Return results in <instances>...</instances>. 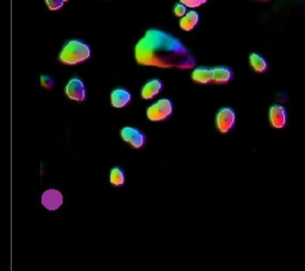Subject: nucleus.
Returning <instances> with one entry per match:
<instances>
[{
  "label": "nucleus",
  "mask_w": 305,
  "mask_h": 271,
  "mask_svg": "<svg viewBox=\"0 0 305 271\" xmlns=\"http://www.w3.org/2000/svg\"><path fill=\"white\" fill-rule=\"evenodd\" d=\"M135 57L139 65L161 68H193L196 61L189 49L167 32L150 29L135 47Z\"/></svg>",
  "instance_id": "1"
},
{
  "label": "nucleus",
  "mask_w": 305,
  "mask_h": 271,
  "mask_svg": "<svg viewBox=\"0 0 305 271\" xmlns=\"http://www.w3.org/2000/svg\"><path fill=\"white\" fill-rule=\"evenodd\" d=\"M91 55V49L86 43L79 40H72L60 54V60L66 65H76L87 60Z\"/></svg>",
  "instance_id": "2"
},
{
  "label": "nucleus",
  "mask_w": 305,
  "mask_h": 271,
  "mask_svg": "<svg viewBox=\"0 0 305 271\" xmlns=\"http://www.w3.org/2000/svg\"><path fill=\"white\" fill-rule=\"evenodd\" d=\"M172 112H173L172 102L164 98V100L157 101L156 103L150 105L147 110V116L150 121H162L170 117Z\"/></svg>",
  "instance_id": "3"
},
{
  "label": "nucleus",
  "mask_w": 305,
  "mask_h": 271,
  "mask_svg": "<svg viewBox=\"0 0 305 271\" xmlns=\"http://www.w3.org/2000/svg\"><path fill=\"white\" fill-rule=\"evenodd\" d=\"M235 121H236V115H235L234 110L230 108H223L217 113L216 123H217V128L220 133L227 134L233 129Z\"/></svg>",
  "instance_id": "4"
},
{
  "label": "nucleus",
  "mask_w": 305,
  "mask_h": 271,
  "mask_svg": "<svg viewBox=\"0 0 305 271\" xmlns=\"http://www.w3.org/2000/svg\"><path fill=\"white\" fill-rule=\"evenodd\" d=\"M66 93H67L68 98H71L73 101L83 102L86 98V89L84 85L83 80L79 78H73L69 80L67 86H66Z\"/></svg>",
  "instance_id": "5"
},
{
  "label": "nucleus",
  "mask_w": 305,
  "mask_h": 271,
  "mask_svg": "<svg viewBox=\"0 0 305 271\" xmlns=\"http://www.w3.org/2000/svg\"><path fill=\"white\" fill-rule=\"evenodd\" d=\"M41 202L43 207L48 210H56L62 206L64 203V196L58 190L49 189L43 192Z\"/></svg>",
  "instance_id": "6"
},
{
  "label": "nucleus",
  "mask_w": 305,
  "mask_h": 271,
  "mask_svg": "<svg viewBox=\"0 0 305 271\" xmlns=\"http://www.w3.org/2000/svg\"><path fill=\"white\" fill-rule=\"evenodd\" d=\"M123 140L131 145L134 148H141L146 142V137L142 131L132 127H126L120 131Z\"/></svg>",
  "instance_id": "7"
},
{
  "label": "nucleus",
  "mask_w": 305,
  "mask_h": 271,
  "mask_svg": "<svg viewBox=\"0 0 305 271\" xmlns=\"http://www.w3.org/2000/svg\"><path fill=\"white\" fill-rule=\"evenodd\" d=\"M270 120L274 128H284L288 122V112L281 105H273L270 109Z\"/></svg>",
  "instance_id": "8"
},
{
  "label": "nucleus",
  "mask_w": 305,
  "mask_h": 271,
  "mask_svg": "<svg viewBox=\"0 0 305 271\" xmlns=\"http://www.w3.org/2000/svg\"><path fill=\"white\" fill-rule=\"evenodd\" d=\"M131 101V93L126 89H116L111 93V103L115 108H123L129 104Z\"/></svg>",
  "instance_id": "9"
},
{
  "label": "nucleus",
  "mask_w": 305,
  "mask_h": 271,
  "mask_svg": "<svg viewBox=\"0 0 305 271\" xmlns=\"http://www.w3.org/2000/svg\"><path fill=\"white\" fill-rule=\"evenodd\" d=\"M161 90H162V83H161V80L153 79L143 86L142 97L145 98V100H152L156 94L160 93Z\"/></svg>",
  "instance_id": "10"
},
{
  "label": "nucleus",
  "mask_w": 305,
  "mask_h": 271,
  "mask_svg": "<svg viewBox=\"0 0 305 271\" xmlns=\"http://www.w3.org/2000/svg\"><path fill=\"white\" fill-rule=\"evenodd\" d=\"M192 79L199 84H208L214 82V68L199 67L192 73Z\"/></svg>",
  "instance_id": "11"
},
{
  "label": "nucleus",
  "mask_w": 305,
  "mask_h": 271,
  "mask_svg": "<svg viewBox=\"0 0 305 271\" xmlns=\"http://www.w3.org/2000/svg\"><path fill=\"white\" fill-rule=\"evenodd\" d=\"M198 20H199V16H198L196 11H190V12H187L185 16L181 18V21H180V27H181L182 30L190 31L196 27Z\"/></svg>",
  "instance_id": "12"
},
{
  "label": "nucleus",
  "mask_w": 305,
  "mask_h": 271,
  "mask_svg": "<svg viewBox=\"0 0 305 271\" xmlns=\"http://www.w3.org/2000/svg\"><path fill=\"white\" fill-rule=\"evenodd\" d=\"M233 78V72L228 67H216L214 68V82L224 84L230 82Z\"/></svg>",
  "instance_id": "13"
},
{
  "label": "nucleus",
  "mask_w": 305,
  "mask_h": 271,
  "mask_svg": "<svg viewBox=\"0 0 305 271\" xmlns=\"http://www.w3.org/2000/svg\"><path fill=\"white\" fill-rule=\"evenodd\" d=\"M110 182L111 184L115 186L123 185L124 182H126V176H124V172L120 167H113L111 170V173H110Z\"/></svg>",
  "instance_id": "14"
},
{
  "label": "nucleus",
  "mask_w": 305,
  "mask_h": 271,
  "mask_svg": "<svg viewBox=\"0 0 305 271\" xmlns=\"http://www.w3.org/2000/svg\"><path fill=\"white\" fill-rule=\"evenodd\" d=\"M251 64L256 72H265L268 67L266 60L262 56H260L259 54L251 55Z\"/></svg>",
  "instance_id": "15"
},
{
  "label": "nucleus",
  "mask_w": 305,
  "mask_h": 271,
  "mask_svg": "<svg viewBox=\"0 0 305 271\" xmlns=\"http://www.w3.org/2000/svg\"><path fill=\"white\" fill-rule=\"evenodd\" d=\"M47 5L50 10H58L64 5V0H46Z\"/></svg>",
  "instance_id": "16"
},
{
  "label": "nucleus",
  "mask_w": 305,
  "mask_h": 271,
  "mask_svg": "<svg viewBox=\"0 0 305 271\" xmlns=\"http://www.w3.org/2000/svg\"><path fill=\"white\" fill-rule=\"evenodd\" d=\"M180 2L187 7H198L203 5L204 3H207V0H180Z\"/></svg>",
  "instance_id": "17"
},
{
  "label": "nucleus",
  "mask_w": 305,
  "mask_h": 271,
  "mask_svg": "<svg viewBox=\"0 0 305 271\" xmlns=\"http://www.w3.org/2000/svg\"><path fill=\"white\" fill-rule=\"evenodd\" d=\"M41 84L43 87H46V89H51V87L54 86V80L50 78V76L48 75H42L41 76Z\"/></svg>",
  "instance_id": "18"
},
{
  "label": "nucleus",
  "mask_w": 305,
  "mask_h": 271,
  "mask_svg": "<svg viewBox=\"0 0 305 271\" xmlns=\"http://www.w3.org/2000/svg\"><path fill=\"white\" fill-rule=\"evenodd\" d=\"M186 5H184V4L181 3V4H179V5H176L175 6V9H174V13L176 14V16H179V17H184L186 14Z\"/></svg>",
  "instance_id": "19"
},
{
  "label": "nucleus",
  "mask_w": 305,
  "mask_h": 271,
  "mask_svg": "<svg viewBox=\"0 0 305 271\" xmlns=\"http://www.w3.org/2000/svg\"><path fill=\"white\" fill-rule=\"evenodd\" d=\"M64 2H68V0H64Z\"/></svg>",
  "instance_id": "20"
}]
</instances>
